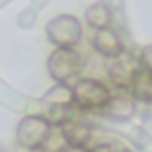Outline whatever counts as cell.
I'll list each match as a JSON object with an SVG mask.
<instances>
[{
  "instance_id": "1",
  "label": "cell",
  "mask_w": 152,
  "mask_h": 152,
  "mask_svg": "<svg viewBox=\"0 0 152 152\" xmlns=\"http://www.w3.org/2000/svg\"><path fill=\"white\" fill-rule=\"evenodd\" d=\"M83 64L86 59L76 48H55L48 57V74L55 83L71 86L74 81L81 78Z\"/></svg>"
},
{
  "instance_id": "8",
  "label": "cell",
  "mask_w": 152,
  "mask_h": 152,
  "mask_svg": "<svg viewBox=\"0 0 152 152\" xmlns=\"http://www.w3.org/2000/svg\"><path fill=\"white\" fill-rule=\"evenodd\" d=\"M86 24L93 28V31H100V28H109L112 21H114V14H112V7L102 0L93 2L88 10H86Z\"/></svg>"
},
{
  "instance_id": "5",
  "label": "cell",
  "mask_w": 152,
  "mask_h": 152,
  "mask_svg": "<svg viewBox=\"0 0 152 152\" xmlns=\"http://www.w3.org/2000/svg\"><path fill=\"white\" fill-rule=\"evenodd\" d=\"M138 71H140V59H138V55H133L128 50H124L121 55H116L107 64L109 83L114 88H121V90H128V86H131V81Z\"/></svg>"
},
{
  "instance_id": "3",
  "label": "cell",
  "mask_w": 152,
  "mask_h": 152,
  "mask_svg": "<svg viewBox=\"0 0 152 152\" xmlns=\"http://www.w3.org/2000/svg\"><path fill=\"white\" fill-rule=\"evenodd\" d=\"M45 36L55 48H76L83 38V24L74 14H57L48 21Z\"/></svg>"
},
{
  "instance_id": "10",
  "label": "cell",
  "mask_w": 152,
  "mask_h": 152,
  "mask_svg": "<svg viewBox=\"0 0 152 152\" xmlns=\"http://www.w3.org/2000/svg\"><path fill=\"white\" fill-rule=\"evenodd\" d=\"M62 131H64V138H66L69 145H83V147H88V142L93 138V131L86 124H81V121H69L66 126H62Z\"/></svg>"
},
{
  "instance_id": "2",
  "label": "cell",
  "mask_w": 152,
  "mask_h": 152,
  "mask_svg": "<svg viewBox=\"0 0 152 152\" xmlns=\"http://www.w3.org/2000/svg\"><path fill=\"white\" fill-rule=\"evenodd\" d=\"M112 88L100 81V78H78L71 83V100L74 107H78L81 112H102L104 104L109 102Z\"/></svg>"
},
{
  "instance_id": "4",
  "label": "cell",
  "mask_w": 152,
  "mask_h": 152,
  "mask_svg": "<svg viewBox=\"0 0 152 152\" xmlns=\"http://www.w3.org/2000/svg\"><path fill=\"white\" fill-rule=\"evenodd\" d=\"M50 121L43 114H26L19 124H17V142L24 150H36L43 147L50 133Z\"/></svg>"
},
{
  "instance_id": "6",
  "label": "cell",
  "mask_w": 152,
  "mask_h": 152,
  "mask_svg": "<svg viewBox=\"0 0 152 152\" xmlns=\"http://www.w3.org/2000/svg\"><path fill=\"white\" fill-rule=\"evenodd\" d=\"M90 45H93V50L100 55V57H104L107 62L109 59H114L116 55H121L126 48H124V40H121V36L109 26V28H100V31H93V40H90Z\"/></svg>"
},
{
  "instance_id": "11",
  "label": "cell",
  "mask_w": 152,
  "mask_h": 152,
  "mask_svg": "<svg viewBox=\"0 0 152 152\" xmlns=\"http://www.w3.org/2000/svg\"><path fill=\"white\" fill-rule=\"evenodd\" d=\"M45 100L50 104H74V100H71V86L55 83V88H50L45 93Z\"/></svg>"
},
{
  "instance_id": "12",
  "label": "cell",
  "mask_w": 152,
  "mask_h": 152,
  "mask_svg": "<svg viewBox=\"0 0 152 152\" xmlns=\"http://www.w3.org/2000/svg\"><path fill=\"white\" fill-rule=\"evenodd\" d=\"M138 59H140V66H142V69L152 71V43L145 45V48L138 52Z\"/></svg>"
},
{
  "instance_id": "16",
  "label": "cell",
  "mask_w": 152,
  "mask_h": 152,
  "mask_svg": "<svg viewBox=\"0 0 152 152\" xmlns=\"http://www.w3.org/2000/svg\"><path fill=\"white\" fill-rule=\"evenodd\" d=\"M0 152H7V150H5V147H0Z\"/></svg>"
},
{
  "instance_id": "14",
  "label": "cell",
  "mask_w": 152,
  "mask_h": 152,
  "mask_svg": "<svg viewBox=\"0 0 152 152\" xmlns=\"http://www.w3.org/2000/svg\"><path fill=\"white\" fill-rule=\"evenodd\" d=\"M59 152H90V147H83V145H66L64 150Z\"/></svg>"
},
{
  "instance_id": "15",
  "label": "cell",
  "mask_w": 152,
  "mask_h": 152,
  "mask_svg": "<svg viewBox=\"0 0 152 152\" xmlns=\"http://www.w3.org/2000/svg\"><path fill=\"white\" fill-rule=\"evenodd\" d=\"M26 152H48L45 147H36V150H26Z\"/></svg>"
},
{
  "instance_id": "9",
  "label": "cell",
  "mask_w": 152,
  "mask_h": 152,
  "mask_svg": "<svg viewBox=\"0 0 152 152\" xmlns=\"http://www.w3.org/2000/svg\"><path fill=\"white\" fill-rule=\"evenodd\" d=\"M128 93L133 95L135 102H142V104H152V71L142 69L133 76L131 86H128Z\"/></svg>"
},
{
  "instance_id": "13",
  "label": "cell",
  "mask_w": 152,
  "mask_h": 152,
  "mask_svg": "<svg viewBox=\"0 0 152 152\" xmlns=\"http://www.w3.org/2000/svg\"><path fill=\"white\" fill-rule=\"evenodd\" d=\"M90 152H121V150L116 145H112V142H97V145L90 147Z\"/></svg>"
},
{
  "instance_id": "7",
  "label": "cell",
  "mask_w": 152,
  "mask_h": 152,
  "mask_svg": "<svg viewBox=\"0 0 152 152\" xmlns=\"http://www.w3.org/2000/svg\"><path fill=\"white\" fill-rule=\"evenodd\" d=\"M135 104H138V102L133 100V95H131L128 90L114 88L112 95H109V102L104 104L102 112H107L109 116H116V119H126V116H131V114L135 112Z\"/></svg>"
}]
</instances>
